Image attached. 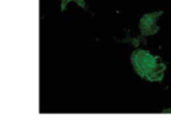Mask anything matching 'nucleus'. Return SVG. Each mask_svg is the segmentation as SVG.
<instances>
[{"label": "nucleus", "instance_id": "20e7f679", "mask_svg": "<svg viewBox=\"0 0 171 123\" xmlns=\"http://www.w3.org/2000/svg\"><path fill=\"white\" fill-rule=\"evenodd\" d=\"M162 114H171V109H166V110H162Z\"/></svg>", "mask_w": 171, "mask_h": 123}, {"label": "nucleus", "instance_id": "f03ea898", "mask_svg": "<svg viewBox=\"0 0 171 123\" xmlns=\"http://www.w3.org/2000/svg\"><path fill=\"white\" fill-rule=\"evenodd\" d=\"M163 16L162 11L144 13L139 20V31L143 36H154L159 32L158 20Z\"/></svg>", "mask_w": 171, "mask_h": 123}, {"label": "nucleus", "instance_id": "7ed1b4c3", "mask_svg": "<svg viewBox=\"0 0 171 123\" xmlns=\"http://www.w3.org/2000/svg\"><path fill=\"white\" fill-rule=\"evenodd\" d=\"M70 3H75V4H78L79 7L86 8V0H60V9H62V12L67 8Z\"/></svg>", "mask_w": 171, "mask_h": 123}, {"label": "nucleus", "instance_id": "f257e3e1", "mask_svg": "<svg viewBox=\"0 0 171 123\" xmlns=\"http://www.w3.org/2000/svg\"><path fill=\"white\" fill-rule=\"evenodd\" d=\"M131 64L134 71L143 80L157 83L162 82L166 72V64L159 56L153 55L147 50L138 48L131 54Z\"/></svg>", "mask_w": 171, "mask_h": 123}]
</instances>
